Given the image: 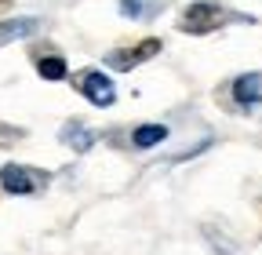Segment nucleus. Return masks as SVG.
Instances as JSON below:
<instances>
[{
    "label": "nucleus",
    "mask_w": 262,
    "mask_h": 255,
    "mask_svg": "<svg viewBox=\"0 0 262 255\" xmlns=\"http://www.w3.org/2000/svg\"><path fill=\"white\" fill-rule=\"evenodd\" d=\"M229 22H255L251 15L244 11H233V8H222L219 0H196V4H189L179 18V29L189 37H204V33H215V29L229 26Z\"/></svg>",
    "instance_id": "f257e3e1"
},
{
    "label": "nucleus",
    "mask_w": 262,
    "mask_h": 255,
    "mask_svg": "<svg viewBox=\"0 0 262 255\" xmlns=\"http://www.w3.org/2000/svg\"><path fill=\"white\" fill-rule=\"evenodd\" d=\"M73 88L84 95L91 106H98V110H106V106L117 102V88H113V80H110L106 73H98V70H80V73L73 77Z\"/></svg>",
    "instance_id": "f03ea898"
},
{
    "label": "nucleus",
    "mask_w": 262,
    "mask_h": 255,
    "mask_svg": "<svg viewBox=\"0 0 262 255\" xmlns=\"http://www.w3.org/2000/svg\"><path fill=\"white\" fill-rule=\"evenodd\" d=\"M160 48H164V44H160V37H146V40H139L135 48H117V51H110V55H106V66H110V70L127 73V70H135L139 62L153 58Z\"/></svg>",
    "instance_id": "7ed1b4c3"
},
{
    "label": "nucleus",
    "mask_w": 262,
    "mask_h": 255,
    "mask_svg": "<svg viewBox=\"0 0 262 255\" xmlns=\"http://www.w3.org/2000/svg\"><path fill=\"white\" fill-rule=\"evenodd\" d=\"M44 182H48V175H33V172L22 168V164H4V168H0V186H4L8 194H15V197L37 194Z\"/></svg>",
    "instance_id": "20e7f679"
},
{
    "label": "nucleus",
    "mask_w": 262,
    "mask_h": 255,
    "mask_svg": "<svg viewBox=\"0 0 262 255\" xmlns=\"http://www.w3.org/2000/svg\"><path fill=\"white\" fill-rule=\"evenodd\" d=\"M233 102L244 106V110L262 102V73H241L233 80Z\"/></svg>",
    "instance_id": "39448f33"
},
{
    "label": "nucleus",
    "mask_w": 262,
    "mask_h": 255,
    "mask_svg": "<svg viewBox=\"0 0 262 255\" xmlns=\"http://www.w3.org/2000/svg\"><path fill=\"white\" fill-rule=\"evenodd\" d=\"M62 142L70 146V150H77V153H88L95 146V132H88L80 120H66L62 124Z\"/></svg>",
    "instance_id": "423d86ee"
},
{
    "label": "nucleus",
    "mask_w": 262,
    "mask_h": 255,
    "mask_svg": "<svg viewBox=\"0 0 262 255\" xmlns=\"http://www.w3.org/2000/svg\"><path fill=\"white\" fill-rule=\"evenodd\" d=\"M37 26H40V18H8V22H0V48L37 33Z\"/></svg>",
    "instance_id": "0eeeda50"
},
{
    "label": "nucleus",
    "mask_w": 262,
    "mask_h": 255,
    "mask_svg": "<svg viewBox=\"0 0 262 255\" xmlns=\"http://www.w3.org/2000/svg\"><path fill=\"white\" fill-rule=\"evenodd\" d=\"M164 139H168V128H164V124H142V128H135V135H131V142H135L139 150L160 146Z\"/></svg>",
    "instance_id": "6e6552de"
},
{
    "label": "nucleus",
    "mask_w": 262,
    "mask_h": 255,
    "mask_svg": "<svg viewBox=\"0 0 262 255\" xmlns=\"http://www.w3.org/2000/svg\"><path fill=\"white\" fill-rule=\"evenodd\" d=\"M37 73L44 77V80H66V58L62 55H40L37 58Z\"/></svg>",
    "instance_id": "1a4fd4ad"
},
{
    "label": "nucleus",
    "mask_w": 262,
    "mask_h": 255,
    "mask_svg": "<svg viewBox=\"0 0 262 255\" xmlns=\"http://www.w3.org/2000/svg\"><path fill=\"white\" fill-rule=\"evenodd\" d=\"M164 4H142V0H120V15L139 18V15H160Z\"/></svg>",
    "instance_id": "9d476101"
}]
</instances>
